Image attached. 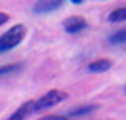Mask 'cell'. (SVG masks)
Segmentation results:
<instances>
[{"mask_svg":"<svg viewBox=\"0 0 126 120\" xmlns=\"http://www.w3.org/2000/svg\"><path fill=\"white\" fill-rule=\"evenodd\" d=\"M23 38H25V25H13L6 34H2V38H0V51L6 53V51L15 49Z\"/></svg>","mask_w":126,"mask_h":120,"instance_id":"cell-1","label":"cell"},{"mask_svg":"<svg viewBox=\"0 0 126 120\" xmlns=\"http://www.w3.org/2000/svg\"><path fill=\"white\" fill-rule=\"evenodd\" d=\"M65 99H67V93H65V91H48V93H44L36 103H38V110H42V107L57 105L59 101H65Z\"/></svg>","mask_w":126,"mask_h":120,"instance_id":"cell-2","label":"cell"},{"mask_svg":"<svg viewBox=\"0 0 126 120\" xmlns=\"http://www.w3.org/2000/svg\"><path fill=\"white\" fill-rule=\"evenodd\" d=\"M63 25H65V32L76 34V32H80V30H84V27H86V21L82 17H67L65 21H63Z\"/></svg>","mask_w":126,"mask_h":120,"instance_id":"cell-3","label":"cell"},{"mask_svg":"<svg viewBox=\"0 0 126 120\" xmlns=\"http://www.w3.org/2000/svg\"><path fill=\"white\" fill-rule=\"evenodd\" d=\"M36 110H38V103H36V101H27L23 107H19V110L15 112L13 116H11V120H21V118H27L32 112H36Z\"/></svg>","mask_w":126,"mask_h":120,"instance_id":"cell-4","label":"cell"},{"mask_svg":"<svg viewBox=\"0 0 126 120\" xmlns=\"http://www.w3.org/2000/svg\"><path fill=\"white\" fill-rule=\"evenodd\" d=\"M63 0H38L36 2V13H50V11L59 9Z\"/></svg>","mask_w":126,"mask_h":120,"instance_id":"cell-5","label":"cell"},{"mask_svg":"<svg viewBox=\"0 0 126 120\" xmlns=\"http://www.w3.org/2000/svg\"><path fill=\"white\" fill-rule=\"evenodd\" d=\"M111 67V61L109 59H97V61H93L88 65V70L90 72H105V70H109Z\"/></svg>","mask_w":126,"mask_h":120,"instance_id":"cell-6","label":"cell"},{"mask_svg":"<svg viewBox=\"0 0 126 120\" xmlns=\"http://www.w3.org/2000/svg\"><path fill=\"white\" fill-rule=\"evenodd\" d=\"M109 21H111V23L126 21V6H120V9H116L113 13H109Z\"/></svg>","mask_w":126,"mask_h":120,"instance_id":"cell-7","label":"cell"},{"mask_svg":"<svg viewBox=\"0 0 126 120\" xmlns=\"http://www.w3.org/2000/svg\"><path fill=\"white\" fill-rule=\"evenodd\" d=\"M109 42H111V44H122V42H126V30L116 32V34L109 38Z\"/></svg>","mask_w":126,"mask_h":120,"instance_id":"cell-8","label":"cell"},{"mask_svg":"<svg viewBox=\"0 0 126 120\" xmlns=\"http://www.w3.org/2000/svg\"><path fill=\"white\" fill-rule=\"evenodd\" d=\"M88 112H94V105H84V107H78V110H74L69 116H72V118H78V116L88 114Z\"/></svg>","mask_w":126,"mask_h":120,"instance_id":"cell-9","label":"cell"},{"mask_svg":"<svg viewBox=\"0 0 126 120\" xmlns=\"http://www.w3.org/2000/svg\"><path fill=\"white\" fill-rule=\"evenodd\" d=\"M19 67H21V65H19V63H17V65H11V67H2V70H0V72H2V74H9V72H13V70H19Z\"/></svg>","mask_w":126,"mask_h":120,"instance_id":"cell-10","label":"cell"},{"mask_svg":"<svg viewBox=\"0 0 126 120\" xmlns=\"http://www.w3.org/2000/svg\"><path fill=\"white\" fill-rule=\"evenodd\" d=\"M72 2H76V4H78V2H80V0H72Z\"/></svg>","mask_w":126,"mask_h":120,"instance_id":"cell-11","label":"cell"},{"mask_svg":"<svg viewBox=\"0 0 126 120\" xmlns=\"http://www.w3.org/2000/svg\"><path fill=\"white\" fill-rule=\"evenodd\" d=\"M124 91H126V86H124Z\"/></svg>","mask_w":126,"mask_h":120,"instance_id":"cell-12","label":"cell"}]
</instances>
